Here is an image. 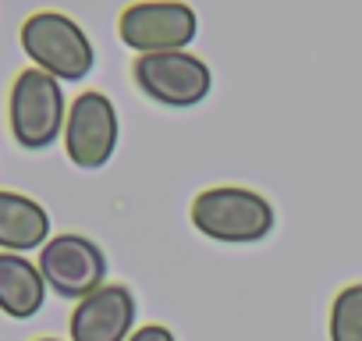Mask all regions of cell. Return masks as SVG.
Wrapping results in <instances>:
<instances>
[{
  "label": "cell",
  "mask_w": 362,
  "mask_h": 341,
  "mask_svg": "<svg viewBox=\"0 0 362 341\" xmlns=\"http://www.w3.org/2000/svg\"><path fill=\"white\" fill-rule=\"evenodd\" d=\"M274 221H277L274 207L259 192L238 189V185L206 189L192 203L196 231H203L214 242H228V245H249V242L267 238L274 231Z\"/></svg>",
  "instance_id": "6da1fadb"
},
{
  "label": "cell",
  "mask_w": 362,
  "mask_h": 341,
  "mask_svg": "<svg viewBox=\"0 0 362 341\" xmlns=\"http://www.w3.org/2000/svg\"><path fill=\"white\" fill-rule=\"evenodd\" d=\"M22 50L40 71L54 75L57 82H82L96 64L89 36L78 22H71L61 11L29 15L22 25Z\"/></svg>",
  "instance_id": "7a4b0ae2"
},
{
  "label": "cell",
  "mask_w": 362,
  "mask_h": 341,
  "mask_svg": "<svg viewBox=\"0 0 362 341\" xmlns=\"http://www.w3.org/2000/svg\"><path fill=\"white\" fill-rule=\"evenodd\" d=\"M64 93L61 82L40 68L18 71L8 93V125L22 149H47L64 135Z\"/></svg>",
  "instance_id": "3957f363"
},
{
  "label": "cell",
  "mask_w": 362,
  "mask_h": 341,
  "mask_svg": "<svg viewBox=\"0 0 362 341\" xmlns=\"http://www.w3.org/2000/svg\"><path fill=\"white\" fill-rule=\"evenodd\" d=\"M117 36L128 50L142 54H177L199 36V18L181 0H146L132 4L117 18Z\"/></svg>",
  "instance_id": "277c9868"
},
{
  "label": "cell",
  "mask_w": 362,
  "mask_h": 341,
  "mask_svg": "<svg viewBox=\"0 0 362 341\" xmlns=\"http://www.w3.org/2000/svg\"><path fill=\"white\" fill-rule=\"evenodd\" d=\"M132 79L149 100L163 107H196L210 96V86H214L206 61H199L189 50L142 54L132 64Z\"/></svg>",
  "instance_id": "5b68a950"
},
{
  "label": "cell",
  "mask_w": 362,
  "mask_h": 341,
  "mask_svg": "<svg viewBox=\"0 0 362 341\" xmlns=\"http://www.w3.org/2000/svg\"><path fill=\"white\" fill-rule=\"evenodd\" d=\"M40 274L61 299H86L107 284V256L86 235H54L40 249Z\"/></svg>",
  "instance_id": "8992f818"
},
{
  "label": "cell",
  "mask_w": 362,
  "mask_h": 341,
  "mask_svg": "<svg viewBox=\"0 0 362 341\" xmlns=\"http://www.w3.org/2000/svg\"><path fill=\"white\" fill-rule=\"evenodd\" d=\"M64 149L78 170H100L117 149V110L114 103L89 89L71 100L64 121Z\"/></svg>",
  "instance_id": "52a82bcc"
},
{
  "label": "cell",
  "mask_w": 362,
  "mask_h": 341,
  "mask_svg": "<svg viewBox=\"0 0 362 341\" xmlns=\"http://www.w3.org/2000/svg\"><path fill=\"white\" fill-rule=\"evenodd\" d=\"M135 327V295L128 284H103L71 313V341H128Z\"/></svg>",
  "instance_id": "ba28073f"
},
{
  "label": "cell",
  "mask_w": 362,
  "mask_h": 341,
  "mask_svg": "<svg viewBox=\"0 0 362 341\" xmlns=\"http://www.w3.org/2000/svg\"><path fill=\"white\" fill-rule=\"evenodd\" d=\"M50 242V214L22 196L0 189V253H33Z\"/></svg>",
  "instance_id": "9c48e42d"
},
{
  "label": "cell",
  "mask_w": 362,
  "mask_h": 341,
  "mask_svg": "<svg viewBox=\"0 0 362 341\" xmlns=\"http://www.w3.org/2000/svg\"><path fill=\"white\" fill-rule=\"evenodd\" d=\"M47 302V281L22 253H0V313L29 320Z\"/></svg>",
  "instance_id": "30bf717a"
},
{
  "label": "cell",
  "mask_w": 362,
  "mask_h": 341,
  "mask_svg": "<svg viewBox=\"0 0 362 341\" xmlns=\"http://www.w3.org/2000/svg\"><path fill=\"white\" fill-rule=\"evenodd\" d=\"M330 341H362V284L337 291L330 306Z\"/></svg>",
  "instance_id": "8fae6325"
},
{
  "label": "cell",
  "mask_w": 362,
  "mask_h": 341,
  "mask_svg": "<svg viewBox=\"0 0 362 341\" xmlns=\"http://www.w3.org/2000/svg\"><path fill=\"white\" fill-rule=\"evenodd\" d=\"M128 341H174V334H170L167 327H160V323H146V327H139Z\"/></svg>",
  "instance_id": "7c38bea8"
},
{
  "label": "cell",
  "mask_w": 362,
  "mask_h": 341,
  "mask_svg": "<svg viewBox=\"0 0 362 341\" xmlns=\"http://www.w3.org/2000/svg\"><path fill=\"white\" fill-rule=\"evenodd\" d=\"M36 341H57V337H36Z\"/></svg>",
  "instance_id": "4fadbf2b"
}]
</instances>
